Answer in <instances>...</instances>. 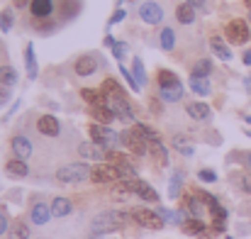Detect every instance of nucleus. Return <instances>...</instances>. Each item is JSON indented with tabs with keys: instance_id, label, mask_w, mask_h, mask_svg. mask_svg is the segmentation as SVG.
<instances>
[{
	"instance_id": "nucleus-17",
	"label": "nucleus",
	"mask_w": 251,
	"mask_h": 239,
	"mask_svg": "<svg viewBox=\"0 0 251 239\" xmlns=\"http://www.w3.org/2000/svg\"><path fill=\"white\" fill-rule=\"evenodd\" d=\"M176 20H178L180 25H190V22H195V5H190V2H180V5L176 7Z\"/></svg>"
},
{
	"instance_id": "nucleus-24",
	"label": "nucleus",
	"mask_w": 251,
	"mask_h": 239,
	"mask_svg": "<svg viewBox=\"0 0 251 239\" xmlns=\"http://www.w3.org/2000/svg\"><path fill=\"white\" fill-rule=\"evenodd\" d=\"M183 232H185V235H195V237H200V235L205 232V222H202L200 217H188V220L183 222Z\"/></svg>"
},
{
	"instance_id": "nucleus-55",
	"label": "nucleus",
	"mask_w": 251,
	"mask_h": 239,
	"mask_svg": "<svg viewBox=\"0 0 251 239\" xmlns=\"http://www.w3.org/2000/svg\"><path fill=\"white\" fill-rule=\"evenodd\" d=\"M244 85H247V93H251V76L244 80Z\"/></svg>"
},
{
	"instance_id": "nucleus-11",
	"label": "nucleus",
	"mask_w": 251,
	"mask_h": 239,
	"mask_svg": "<svg viewBox=\"0 0 251 239\" xmlns=\"http://www.w3.org/2000/svg\"><path fill=\"white\" fill-rule=\"evenodd\" d=\"M78 154L83 157V161H105L107 159V149L95 144V142H83L78 144Z\"/></svg>"
},
{
	"instance_id": "nucleus-42",
	"label": "nucleus",
	"mask_w": 251,
	"mask_h": 239,
	"mask_svg": "<svg viewBox=\"0 0 251 239\" xmlns=\"http://www.w3.org/2000/svg\"><path fill=\"white\" fill-rule=\"evenodd\" d=\"M198 200H202V203H205L210 210L217 205V198H215V195H210V193H205V190H200V193H198Z\"/></svg>"
},
{
	"instance_id": "nucleus-33",
	"label": "nucleus",
	"mask_w": 251,
	"mask_h": 239,
	"mask_svg": "<svg viewBox=\"0 0 251 239\" xmlns=\"http://www.w3.org/2000/svg\"><path fill=\"white\" fill-rule=\"evenodd\" d=\"M180 188H183V173H180V171H176V173L171 176L168 195H171V198H178V195H180Z\"/></svg>"
},
{
	"instance_id": "nucleus-35",
	"label": "nucleus",
	"mask_w": 251,
	"mask_h": 239,
	"mask_svg": "<svg viewBox=\"0 0 251 239\" xmlns=\"http://www.w3.org/2000/svg\"><path fill=\"white\" fill-rule=\"evenodd\" d=\"M173 147H176L183 157H193V152H195V149H193V144H190L185 137H173Z\"/></svg>"
},
{
	"instance_id": "nucleus-44",
	"label": "nucleus",
	"mask_w": 251,
	"mask_h": 239,
	"mask_svg": "<svg viewBox=\"0 0 251 239\" xmlns=\"http://www.w3.org/2000/svg\"><path fill=\"white\" fill-rule=\"evenodd\" d=\"M112 54H115V59H120V61H122V59H125V54H127V44H125V42H117V44L112 47Z\"/></svg>"
},
{
	"instance_id": "nucleus-29",
	"label": "nucleus",
	"mask_w": 251,
	"mask_h": 239,
	"mask_svg": "<svg viewBox=\"0 0 251 239\" xmlns=\"http://www.w3.org/2000/svg\"><path fill=\"white\" fill-rule=\"evenodd\" d=\"M25 61H27V76L37 79V59H34V47L32 44H27V49H25Z\"/></svg>"
},
{
	"instance_id": "nucleus-3",
	"label": "nucleus",
	"mask_w": 251,
	"mask_h": 239,
	"mask_svg": "<svg viewBox=\"0 0 251 239\" xmlns=\"http://www.w3.org/2000/svg\"><path fill=\"white\" fill-rule=\"evenodd\" d=\"M90 139L100 147H105L107 152H112L120 144V134L112 132L107 125H90Z\"/></svg>"
},
{
	"instance_id": "nucleus-30",
	"label": "nucleus",
	"mask_w": 251,
	"mask_h": 239,
	"mask_svg": "<svg viewBox=\"0 0 251 239\" xmlns=\"http://www.w3.org/2000/svg\"><path fill=\"white\" fill-rule=\"evenodd\" d=\"M10 239H29V225L25 220H17L10 230Z\"/></svg>"
},
{
	"instance_id": "nucleus-7",
	"label": "nucleus",
	"mask_w": 251,
	"mask_h": 239,
	"mask_svg": "<svg viewBox=\"0 0 251 239\" xmlns=\"http://www.w3.org/2000/svg\"><path fill=\"white\" fill-rule=\"evenodd\" d=\"M225 34H227V39H229L232 44H247L251 37V29L244 20H232V22L227 25Z\"/></svg>"
},
{
	"instance_id": "nucleus-34",
	"label": "nucleus",
	"mask_w": 251,
	"mask_h": 239,
	"mask_svg": "<svg viewBox=\"0 0 251 239\" xmlns=\"http://www.w3.org/2000/svg\"><path fill=\"white\" fill-rule=\"evenodd\" d=\"M100 90H102L107 98H112V95H125V90L120 88V83H117L115 79H107L105 83H102V88H100Z\"/></svg>"
},
{
	"instance_id": "nucleus-38",
	"label": "nucleus",
	"mask_w": 251,
	"mask_h": 239,
	"mask_svg": "<svg viewBox=\"0 0 251 239\" xmlns=\"http://www.w3.org/2000/svg\"><path fill=\"white\" fill-rule=\"evenodd\" d=\"M161 49H166V52H171L173 49V44H176V34H173V29L171 27H164L161 29Z\"/></svg>"
},
{
	"instance_id": "nucleus-46",
	"label": "nucleus",
	"mask_w": 251,
	"mask_h": 239,
	"mask_svg": "<svg viewBox=\"0 0 251 239\" xmlns=\"http://www.w3.org/2000/svg\"><path fill=\"white\" fill-rule=\"evenodd\" d=\"M198 178H200V181H205V183H212V181H217V176H215L210 168H202V171L198 173Z\"/></svg>"
},
{
	"instance_id": "nucleus-6",
	"label": "nucleus",
	"mask_w": 251,
	"mask_h": 239,
	"mask_svg": "<svg viewBox=\"0 0 251 239\" xmlns=\"http://www.w3.org/2000/svg\"><path fill=\"white\" fill-rule=\"evenodd\" d=\"M107 107H110V110L115 112V117L122 120V122L134 120V107H132V103H129L125 95H112V98H107Z\"/></svg>"
},
{
	"instance_id": "nucleus-31",
	"label": "nucleus",
	"mask_w": 251,
	"mask_h": 239,
	"mask_svg": "<svg viewBox=\"0 0 251 239\" xmlns=\"http://www.w3.org/2000/svg\"><path fill=\"white\" fill-rule=\"evenodd\" d=\"M17 83V71L12 66H0V85H15Z\"/></svg>"
},
{
	"instance_id": "nucleus-47",
	"label": "nucleus",
	"mask_w": 251,
	"mask_h": 239,
	"mask_svg": "<svg viewBox=\"0 0 251 239\" xmlns=\"http://www.w3.org/2000/svg\"><path fill=\"white\" fill-rule=\"evenodd\" d=\"M125 17H127V12H125L122 7H117V10L112 12V17H110V25H117V22H122Z\"/></svg>"
},
{
	"instance_id": "nucleus-36",
	"label": "nucleus",
	"mask_w": 251,
	"mask_h": 239,
	"mask_svg": "<svg viewBox=\"0 0 251 239\" xmlns=\"http://www.w3.org/2000/svg\"><path fill=\"white\" fill-rule=\"evenodd\" d=\"M132 76H134V80L139 83V88L147 83V76H144V64H142V59H139V56L132 61Z\"/></svg>"
},
{
	"instance_id": "nucleus-22",
	"label": "nucleus",
	"mask_w": 251,
	"mask_h": 239,
	"mask_svg": "<svg viewBox=\"0 0 251 239\" xmlns=\"http://www.w3.org/2000/svg\"><path fill=\"white\" fill-rule=\"evenodd\" d=\"M185 110L193 120H210V105H205V103H190Z\"/></svg>"
},
{
	"instance_id": "nucleus-8",
	"label": "nucleus",
	"mask_w": 251,
	"mask_h": 239,
	"mask_svg": "<svg viewBox=\"0 0 251 239\" xmlns=\"http://www.w3.org/2000/svg\"><path fill=\"white\" fill-rule=\"evenodd\" d=\"M139 17H142L147 25H159V22L164 20V7H161L159 2H154V0L142 2V5H139Z\"/></svg>"
},
{
	"instance_id": "nucleus-25",
	"label": "nucleus",
	"mask_w": 251,
	"mask_h": 239,
	"mask_svg": "<svg viewBox=\"0 0 251 239\" xmlns=\"http://www.w3.org/2000/svg\"><path fill=\"white\" fill-rule=\"evenodd\" d=\"M134 132H139L149 144H156V142H161V137H159V132L154 130V127H149V125H142V122H137L134 125Z\"/></svg>"
},
{
	"instance_id": "nucleus-20",
	"label": "nucleus",
	"mask_w": 251,
	"mask_h": 239,
	"mask_svg": "<svg viewBox=\"0 0 251 239\" xmlns=\"http://www.w3.org/2000/svg\"><path fill=\"white\" fill-rule=\"evenodd\" d=\"M210 49H212V54H215V56H220L222 61H229V59H232L229 47H227L220 37H212V39H210Z\"/></svg>"
},
{
	"instance_id": "nucleus-39",
	"label": "nucleus",
	"mask_w": 251,
	"mask_h": 239,
	"mask_svg": "<svg viewBox=\"0 0 251 239\" xmlns=\"http://www.w3.org/2000/svg\"><path fill=\"white\" fill-rule=\"evenodd\" d=\"M183 208H185L193 217H200V210H202V208H200L198 198H185V200H183Z\"/></svg>"
},
{
	"instance_id": "nucleus-27",
	"label": "nucleus",
	"mask_w": 251,
	"mask_h": 239,
	"mask_svg": "<svg viewBox=\"0 0 251 239\" xmlns=\"http://www.w3.org/2000/svg\"><path fill=\"white\" fill-rule=\"evenodd\" d=\"M159 93H161V100H166V103H178V100L183 98V83H180V85H173V88H161Z\"/></svg>"
},
{
	"instance_id": "nucleus-12",
	"label": "nucleus",
	"mask_w": 251,
	"mask_h": 239,
	"mask_svg": "<svg viewBox=\"0 0 251 239\" xmlns=\"http://www.w3.org/2000/svg\"><path fill=\"white\" fill-rule=\"evenodd\" d=\"M37 130H39V134H44V137H59V134H61V125H59V120H56L54 115H42V117L37 120Z\"/></svg>"
},
{
	"instance_id": "nucleus-49",
	"label": "nucleus",
	"mask_w": 251,
	"mask_h": 239,
	"mask_svg": "<svg viewBox=\"0 0 251 239\" xmlns=\"http://www.w3.org/2000/svg\"><path fill=\"white\" fill-rule=\"evenodd\" d=\"M7 100H10V90H7V85H0V105Z\"/></svg>"
},
{
	"instance_id": "nucleus-37",
	"label": "nucleus",
	"mask_w": 251,
	"mask_h": 239,
	"mask_svg": "<svg viewBox=\"0 0 251 239\" xmlns=\"http://www.w3.org/2000/svg\"><path fill=\"white\" fill-rule=\"evenodd\" d=\"M210 71H212V64H210L207 59H200V61H195V66H193V76H200V79H207Z\"/></svg>"
},
{
	"instance_id": "nucleus-19",
	"label": "nucleus",
	"mask_w": 251,
	"mask_h": 239,
	"mask_svg": "<svg viewBox=\"0 0 251 239\" xmlns=\"http://www.w3.org/2000/svg\"><path fill=\"white\" fill-rule=\"evenodd\" d=\"M5 171L10 176H15V178H25L29 173V166H27V161H22V159H10L5 163Z\"/></svg>"
},
{
	"instance_id": "nucleus-50",
	"label": "nucleus",
	"mask_w": 251,
	"mask_h": 239,
	"mask_svg": "<svg viewBox=\"0 0 251 239\" xmlns=\"http://www.w3.org/2000/svg\"><path fill=\"white\" fill-rule=\"evenodd\" d=\"M5 230H7V215L0 210V235H5Z\"/></svg>"
},
{
	"instance_id": "nucleus-10",
	"label": "nucleus",
	"mask_w": 251,
	"mask_h": 239,
	"mask_svg": "<svg viewBox=\"0 0 251 239\" xmlns=\"http://www.w3.org/2000/svg\"><path fill=\"white\" fill-rule=\"evenodd\" d=\"M90 178H93L95 183H115V181L120 178V173H117V166H112V163L105 161V163H100V166L93 168Z\"/></svg>"
},
{
	"instance_id": "nucleus-56",
	"label": "nucleus",
	"mask_w": 251,
	"mask_h": 239,
	"mask_svg": "<svg viewBox=\"0 0 251 239\" xmlns=\"http://www.w3.org/2000/svg\"><path fill=\"white\" fill-rule=\"evenodd\" d=\"M249 168H251V154H249Z\"/></svg>"
},
{
	"instance_id": "nucleus-15",
	"label": "nucleus",
	"mask_w": 251,
	"mask_h": 239,
	"mask_svg": "<svg viewBox=\"0 0 251 239\" xmlns=\"http://www.w3.org/2000/svg\"><path fill=\"white\" fill-rule=\"evenodd\" d=\"M51 217H54V215H51V205H47V203H34V208H32V222H34V225H47Z\"/></svg>"
},
{
	"instance_id": "nucleus-57",
	"label": "nucleus",
	"mask_w": 251,
	"mask_h": 239,
	"mask_svg": "<svg viewBox=\"0 0 251 239\" xmlns=\"http://www.w3.org/2000/svg\"><path fill=\"white\" fill-rule=\"evenodd\" d=\"M247 5H249V7H251V0H247Z\"/></svg>"
},
{
	"instance_id": "nucleus-54",
	"label": "nucleus",
	"mask_w": 251,
	"mask_h": 239,
	"mask_svg": "<svg viewBox=\"0 0 251 239\" xmlns=\"http://www.w3.org/2000/svg\"><path fill=\"white\" fill-rule=\"evenodd\" d=\"M244 64H247V66H251V49L244 54Z\"/></svg>"
},
{
	"instance_id": "nucleus-45",
	"label": "nucleus",
	"mask_w": 251,
	"mask_h": 239,
	"mask_svg": "<svg viewBox=\"0 0 251 239\" xmlns=\"http://www.w3.org/2000/svg\"><path fill=\"white\" fill-rule=\"evenodd\" d=\"M120 71H122V76H125V79H127V83H129V85H132V90H139V83H137V80H134V76H132V71H127V69H125V66H120Z\"/></svg>"
},
{
	"instance_id": "nucleus-23",
	"label": "nucleus",
	"mask_w": 251,
	"mask_h": 239,
	"mask_svg": "<svg viewBox=\"0 0 251 239\" xmlns=\"http://www.w3.org/2000/svg\"><path fill=\"white\" fill-rule=\"evenodd\" d=\"M90 112H93V117L98 120V125H110L112 120H115V112L107 107V105H98V107H90Z\"/></svg>"
},
{
	"instance_id": "nucleus-51",
	"label": "nucleus",
	"mask_w": 251,
	"mask_h": 239,
	"mask_svg": "<svg viewBox=\"0 0 251 239\" xmlns=\"http://www.w3.org/2000/svg\"><path fill=\"white\" fill-rule=\"evenodd\" d=\"M15 2V7H27V5H32V0H12Z\"/></svg>"
},
{
	"instance_id": "nucleus-5",
	"label": "nucleus",
	"mask_w": 251,
	"mask_h": 239,
	"mask_svg": "<svg viewBox=\"0 0 251 239\" xmlns=\"http://www.w3.org/2000/svg\"><path fill=\"white\" fill-rule=\"evenodd\" d=\"M120 142H122L129 152H134L137 157H147V154H149V147H151V144H149L139 132H134V130L122 132V134H120Z\"/></svg>"
},
{
	"instance_id": "nucleus-1",
	"label": "nucleus",
	"mask_w": 251,
	"mask_h": 239,
	"mask_svg": "<svg viewBox=\"0 0 251 239\" xmlns=\"http://www.w3.org/2000/svg\"><path fill=\"white\" fill-rule=\"evenodd\" d=\"M127 217H132V215H127V212H122V210H107V212H100V215L93 220V232H95V235L117 232V230H122V227L127 225Z\"/></svg>"
},
{
	"instance_id": "nucleus-53",
	"label": "nucleus",
	"mask_w": 251,
	"mask_h": 239,
	"mask_svg": "<svg viewBox=\"0 0 251 239\" xmlns=\"http://www.w3.org/2000/svg\"><path fill=\"white\" fill-rule=\"evenodd\" d=\"M185 2H190V5H195V7H198V5H205L207 0H185Z\"/></svg>"
},
{
	"instance_id": "nucleus-14",
	"label": "nucleus",
	"mask_w": 251,
	"mask_h": 239,
	"mask_svg": "<svg viewBox=\"0 0 251 239\" xmlns=\"http://www.w3.org/2000/svg\"><path fill=\"white\" fill-rule=\"evenodd\" d=\"M74 71H76L78 76H93V74L98 71V59H95L93 54H83V56H78V59H76V64H74Z\"/></svg>"
},
{
	"instance_id": "nucleus-43",
	"label": "nucleus",
	"mask_w": 251,
	"mask_h": 239,
	"mask_svg": "<svg viewBox=\"0 0 251 239\" xmlns=\"http://www.w3.org/2000/svg\"><path fill=\"white\" fill-rule=\"evenodd\" d=\"M210 212H212V217H215V222H225V220H227V210H225L222 205H215V208H212Z\"/></svg>"
},
{
	"instance_id": "nucleus-16",
	"label": "nucleus",
	"mask_w": 251,
	"mask_h": 239,
	"mask_svg": "<svg viewBox=\"0 0 251 239\" xmlns=\"http://www.w3.org/2000/svg\"><path fill=\"white\" fill-rule=\"evenodd\" d=\"M29 10H32V15H34L37 20H47V17L54 12V2H51V0H32Z\"/></svg>"
},
{
	"instance_id": "nucleus-48",
	"label": "nucleus",
	"mask_w": 251,
	"mask_h": 239,
	"mask_svg": "<svg viewBox=\"0 0 251 239\" xmlns=\"http://www.w3.org/2000/svg\"><path fill=\"white\" fill-rule=\"evenodd\" d=\"M239 186H242V190L251 193V178L249 176H242V178H239Z\"/></svg>"
},
{
	"instance_id": "nucleus-21",
	"label": "nucleus",
	"mask_w": 251,
	"mask_h": 239,
	"mask_svg": "<svg viewBox=\"0 0 251 239\" xmlns=\"http://www.w3.org/2000/svg\"><path fill=\"white\" fill-rule=\"evenodd\" d=\"M71 210H74V205H71L69 198H56L51 203V215L54 217H66V215H71Z\"/></svg>"
},
{
	"instance_id": "nucleus-58",
	"label": "nucleus",
	"mask_w": 251,
	"mask_h": 239,
	"mask_svg": "<svg viewBox=\"0 0 251 239\" xmlns=\"http://www.w3.org/2000/svg\"><path fill=\"white\" fill-rule=\"evenodd\" d=\"M227 239H232V237H227Z\"/></svg>"
},
{
	"instance_id": "nucleus-28",
	"label": "nucleus",
	"mask_w": 251,
	"mask_h": 239,
	"mask_svg": "<svg viewBox=\"0 0 251 239\" xmlns=\"http://www.w3.org/2000/svg\"><path fill=\"white\" fill-rule=\"evenodd\" d=\"M190 90L193 93H198V95H210V80L207 79H200V76H193L190 79Z\"/></svg>"
},
{
	"instance_id": "nucleus-4",
	"label": "nucleus",
	"mask_w": 251,
	"mask_h": 239,
	"mask_svg": "<svg viewBox=\"0 0 251 239\" xmlns=\"http://www.w3.org/2000/svg\"><path fill=\"white\" fill-rule=\"evenodd\" d=\"M129 215H132V220H134V222H139L142 227H149V230H161V227L166 225V220H164L159 212L147 210V208H134Z\"/></svg>"
},
{
	"instance_id": "nucleus-2",
	"label": "nucleus",
	"mask_w": 251,
	"mask_h": 239,
	"mask_svg": "<svg viewBox=\"0 0 251 239\" xmlns=\"http://www.w3.org/2000/svg\"><path fill=\"white\" fill-rule=\"evenodd\" d=\"M90 173H93V168L85 161H81V163H66V166H61L56 171V178L61 183H83L85 178H90Z\"/></svg>"
},
{
	"instance_id": "nucleus-26",
	"label": "nucleus",
	"mask_w": 251,
	"mask_h": 239,
	"mask_svg": "<svg viewBox=\"0 0 251 239\" xmlns=\"http://www.w3.org/2000/svg\"><path fill=\"white\" fill-rule=\"evenodd\" d=\"M156 80H159V88H173V85H180V79H178L173 71H168V69H161L159 76H156Z\"/></svg>"
},
{
	"instance_id": "nucleus-18",
	"label": "nucleus",
	"mask_w": 251,
	"mask_h": 239,
	"mask_svg": "<svg viewBox=\"0 0 251 239\" xmlns=\"http://www.w3.org/2000/svg\"><path fill=\"white\" fill-rule=\"evenodd\" d=\"M81 98H83V100L88 103V105H90V107H98V105H107V95H105L102 90L98 93V90H93V88H83V90H81Z\"/></svg>"
},
{
	"instance_id": "nucleus-13",
	"label": "nucleus",
	"mask_w": 251,
	"mask_h": 239,
	"mask_svg": "<svg viewBox=\"0 0 251 239\" xmlns=\"http://www.w3.org/2000/svg\"><path fill=\"white\" fill-rule=\"evenodd\" d=\"M10 149H12V154H15V159H22L27 161L32 157V142L27 139V137H22V134H17V137H12V142H10Z\"/></svg>"
},
{
	"instance_id": "nucleus-32",
	"label": "nucleus",
	"mask_w": 251,
	"mask_h": 239,
	"mask_svg": "<svg viewBox=\"0 0 251 239\" xmlns=\"http://www.w3.org/2000/svg\"><path fill=\"white\" fill-rule=\"evenodd\" d=\"M117 173H120V178H122V181H134V178H137V168H134L129 161L117 163Z\"/></svg>"
},
{
	"instance_id": "nucleus-40",
	"label": "nucleus",
	"mask_w": 251,
	"mask_h": 239,
	"mask_svg": "<svg viewBox=\"0 0 251 239\" xmlns=\"http://www.w3.org/2000/svg\"><path fill=\"white\" fill-rule=\"evenodd\" d=\"M149 149H151V152H154V154H156V159L161 161V163H168V154H166V147H164V144H161V142H156V144H151V147H149Z\"/></svg>"
},
{
	"instance_id": "nucleus-9",
	"label": "nucleus",
	"mask_w": 251,
	"mask_h": 239,
	"mask_svg": "<svg viewBox=\"0 0 251 239\" xmlns=\"http://www.w3.org/2000/svg\"><path fill=\"white\" fill-rule=\"evenodd\" d=\"M127 183V188L132 190V193H137L142 200H147V203H159V193L149 186V183H144V181H139V178H134V181H125Z\"/></svg>"
},
{
	"instance_id": "nucleus-52",
	"label": "nucleus",
	"mask_w": 251,
	"mask_h": 239,
	"mask_svg": "<svg viewBox=\"0 0 251 239\" xmlns=\"http://www.w3.org/2000/svg\"><path fill=\"white\" fill-rule=\"evenodd\" d=\"M212 227H215V232H225V222H215Z\"/></svg>"
},
{
	"instance_id": "nucleus-41",
	"label": "nucleus",
	"mask_w": 251,
	"mask_h": 239,
	"mask_svg": "<svg viewBox=\"0 0 251 239\" xmlns=\"http://www.w3.org/2000/svg\"><path fill=\"white\" fill-rule=\"evenodd\" d=\"M10 27H12V10H2L0 12V29L7 32Z\"/></svg>"
}]
</instances>
